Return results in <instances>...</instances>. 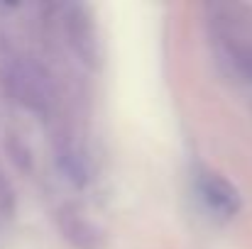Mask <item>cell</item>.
Instances as JSON below:
<instances>
[{"label": "cell", "mask_w": 252, "mask_h": 249, "mask_svg": "<svg viewBox=\"0 0 252 249\" xmlns=\"http://www.w3.org/2000/svg\"><path fill=\"white\" fill-rule=\"evenodd\" d=\"M208 37L220 71L233 81L252 85V7L243 2H211Z\"/></svg>", "instance_id": "obj_1"}, {"label": "cell", "mask_w": 252, "mask_h": 249, "mask_svg": "<svg viewBox=\"0 0 252 249\" xmlns=\"http://www.w3.org/2000/svg\"><path fill=\"white\" fill-rule=\"evenodd\" d=\"M196 193L203 200V205L218 218H233L243 208V198L238 188L225 176L211 168H201L196 173Z\"/></svg>", "instance_id": "obj_2"}, {"label": "cell", "mask_w": 252, "mask_h": 249, "mask_svg": "<svg viewBox=\"0 0 252 249\" xmlns=\"http://www.w3.org/2000/svg\"><path fill=\"white\" fill-rule=\"evenodd\" d=\"M7 83L17 93V98L32 108H44L49 100V85L47 76L32 64V61H17L7 71Z\"/></svg>", "instance_id": "obj_3"}]
</instances>
